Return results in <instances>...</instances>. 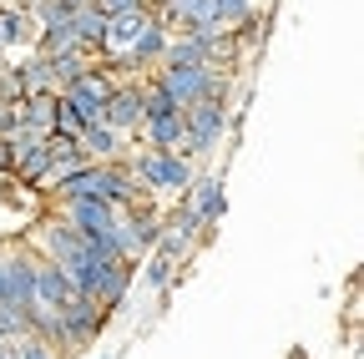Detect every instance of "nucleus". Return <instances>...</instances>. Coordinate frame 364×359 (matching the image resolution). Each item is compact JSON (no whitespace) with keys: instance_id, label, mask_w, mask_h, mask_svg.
Returning a JSON list of instances; mask_svg holds the SVG:
<instances>
[{"instance_id":"f257e3e1","label":"nucleus","mask_w":364,"mask_h":359,"mask_svg":"<svg viewBox=\"0 0 364 359\" xmlns=\"http://www.w3.org/2000/svg\"><path fill=\"white\" fill-rule=\"evenodd\" d=\"M132 177H136V188L152 193V198H182L193 183V157H177V152H162V147H142V152H132L127 157Z\"/></svg>"},{"instance_id":"f03ea898","label":"nucleus","mask_w":364,"mask_h":359,"mask_svg":"<svg viewBox=\"0 0 364 359\" xmlns=\"http://www.w3.org/2000/svg\"><path fill=\"white\" fill-rule=\"evenodd\" d=\"M31 248L41 253V258H51L56 268H61V274L76 284V274H81V268H86V258H91V243L76 233V228H66V223L51 213V218H41L36 223V228H31Z\"/></svg>"},{"instance_id":"7ed1b4c3","label":"nucleus","mask_w":364,"mask_h":359,"mask_svg":"<svg viewBox=\"0 0 364 359\" xmlns=\"http://www.w3.org/2000/svg\"><path fill=\"white\" fill-rule=\"evenodd\" d=\"M152 81L162 86L177 107H193V102H208V97H223L228 92V76L218 66H167V61H157Z\"/></svg>"},{"instance_id":"20e7f679","label":"nucleus","mask_w":364,"mask_h":359,"mask_svg":"<svg viewBox=\"0 0 364 359\" xmlns=\"http://www.w3.org/2000/svg\"><path fill=\"white\" fill-rule=\"evenodd\" d=\"M228 132V107L223 97H208V102H193L182 107V147L177 157H208Z\"/></svg>"},{"instance_id":"39448f33","label":"nucleus","mask_w":364,"mask_h":359,"mask_svg":"<svg viewBox=\"0 0 364 359\" xmlns=\"http://www.w3.org/2000/svg\"><path fill=\"white\" fill-rule=\"evenodd\" d=\"M102 324H107V309H102L97 299H86V294H71V299L56 309V349L81 354L91 339L102 334Z\"/></svg>"},{"instance_id":"423d86ee","label":"nucleus","mask_w":364,"mask_h":359,"mask_svg":"<svg viewBox=\"0 0 364 359\" xmlns=\"http://www.w3.org/2000/svg\"><path fill=\"white\" fill-rule=\"evenodd\" d=\"M117 213H122V208H112L107 198H56V218L66 223V228H76L81 238H91V243L112 238Z\"/></svg>"},{"instance_id":"0eeeda50","label":"nucleus","mask_w":364,"mask_h":359,"mask_svg":"<svg viewBox=\"0 0 364 359\" xmlns=\"http://www.w3.org/2000/svg\"><path fill=\"white\" fill-rule=\"evenodd\" d=\"M31 268H36L31 248H21V243L0 248V304H16V309L31 304Z\"/></svg>"},{"instance_id":"6e6552de","label":"nucleus","mask_w":364,"mask_h":359,"mask_svg":"<svg viewBox=\"0 0 364 359\" xmlns=\"http://www.w3.org/2000/svg\"><path fill=\"white\" fill-rule=\"evenodd\" d=\"M142 112H147V107H142V86H136V81H117L112 97H107V107H102V122L127 137V132L142 127Z\"/></svg>"},{"instance_id":"1a4fd4ad","label":"nucleus","mask_w":364,"mask_h":359,"mask_svg":"<svg viewBox=\"0 0 364 359\" xmlns=\"http://www.w3.org/2000/svg\"><path fill=\"white\" fill-rule=\"evenodd\" d=\"M76 294V284L61 274V268L51 258H41L36 253V268H31V304H46V309H61L66 299Z\"/></svg>"},{"instance_id":"9d476101","label":"nucleus","mask_w":364,"mask_h":359,"mask_svg":"<svg viewBox=\"0 0 364 359\" xmlns=\"http://www.w3.org/2000/svg\"><path fill=\"white\" fill-rule=\"evenodd\" d=\"M136 132H142V142H147V147L177 152V147H182V107H167V112H147Z\"/></svg>"},{"instance_id":"9b49d317","label":"nucleus","mask_w":364,"mask_h":359,"mask_svg":"<svg viewBox=\"0 0 364 359\" xmlns=\"http://www.w3.org/2000/svg\"><path fill=\"white\" fill-rule=\"evenodd\" d=\"M182 203L193 208V218L203 223V228H208V223H218V218H223V208H228V198H223V183H218V177H193L188 193H182Z\"/></svg>"},{"instance_id":"f8f14e48","label":"nucleus","mask_w":364,"mask_h":359,"mask_svg":"<svg viewBox=\"0 0 364 359\" xmlns=\"http://www.w3.org/2000/svg\"><path fill=\"white\" fill-rule=\"evenodd\" d=\"M36 36H41V26H36V16L26 11V6H0V46H21V51H36Z\"/></svg>"},{"instance_id":"ddd939ff","label":"nucleus","mask_w":364,"mask_h":359,"mask_svg":"<svg viewBox=\"0 0 364 359\" xmlns=\"http://www.w3.org/2000/svg\"><path fill=\"white\" fill-rule=\"evenodd\" d=\"M11 76H16V97H46V92H56L51 61H46L41 51H31L21 66H11Z\"/></svg>"},{"instance_id":"4468645a","label":"nucleus","mask_w":364,"mask_h":359,"mask_svg":"<svg viewBox=\"0 0 364 359\" xmlns=\"http://www.w3.org/2000/svg\"><path fill=\"white\" fill-rule=\"evenodd\" d=\"M81 152H86V162H112V157H122V132H112L107 122H91V127H81Z\"/></svg>"},{"instance_id":"2eb2a0df","label":"nucleus","mask_w":364,"mask_h":359,"mask_svg":"<svg viewBox=\"0 0 364 359\" xmlns=\"http://www.w3.org/2000/svg\"><path fill=\"white\" fill-rule=\"evenodd\" d=\"M71 31H76V41H81V46H91V51H97V46H102V36H107V16H102V11L86 0V6H76V11H71Z\"/></svg>"},{"instance_id":"dca6fc26","label":"nucleus","mask_w":364,"mask_h":359,"mask_svg":"<svg viewBox=\"0 0 364 359\" xmlns=\"http://www.w3.org/2000/svg\"><path fill=\"white\" fill-rule=\"evenodd\" d=\"M132 274H136L132 263H117L112 274H107V284L97 289V304H102L107 314H112V309H122V299H127V289H132Z\"/></svg>"},{"instance_id":"f3484780","label":"nucleus","mask_w":364,"mask_h":359,"mask_svg":"<svg viewBox=\"0 0 364 359\" xmlns=\"http://www.w3.org/2000/svg\"><path fill=\"white\" fill-rule=\"evenodd\" d=\"M208 16H213V26H223V31L248 26V16H253V0H208Z\"/></svg>"},{"instance_id":"a211bd4d","label":"nucleus","mask_w":364,"mask_h":359,"mask_svg":"<svg viewBox=\"0 0 364 359\" xmlns=\"http://www.w3.org/2000/svg\"><path fill=\"white\" fill-rule=\"evenodd\" d=\"M11 349H16V359H56V344L51 339H41V334H16L11 339Z\"/></svg>"},{"instance_id":"6ab92c4d","label":"nucleus","mask_w":364,"mask_h":359,"mask_svg":"<svg viewBox=\"0 0 364 359\" xmlns=\"http://www.w3.org/2000/svg\"><path fill=\"white\" fill-rule=\"evenodd\" d=\"M147 284H152V289H167V284H172V263H167V258H157V253L147 258Z\"/></svg>"},{"instance_id":"aec40b11","label":"nucleus","mask_w":364,"mask_h":359,"mask_svg":"<svg viewBox=\"0 0 364 359\" xmlns=\"http://www.w3.org/2000/svg\"><path fill=\"white\" fill-rule=\"evenodd\" d=\"M91 6H97V11L112 21V16H127V11H142L147 0H91Z\"/></svg>"},{"instance_id":"412c9836","label":"nucleus","mask_w":364,"mask_h":359,"mask_svg":"<svg viewBox=\"0 0 364 359\" xmlns=\"http://www.w3.org/2000/svg\"><path fill=\"white\" fill-rule=\"evenodd\" d=\"M0 172H16V152H11L6 137H0Z\"/></svg>"},{"instance_id":"4be33fe9","label":"nucleus","mask_w":364,"mask_h":359,"mask_svg":"<svg viewBox=\"0 0 364 359\" xmlns=\"http://www.w3.org/2000/svg\"><path fill=\"white\" fill-rule=\"evenodd\" d=\"M0 359H16V349H11V339H0Z\"/></svg>"},{"instance_id":"5701e85b","label":"nucleus","mask_w":364,"mask_h":359,"mask_svg":"<svg viewBox=\"0 0 364 359\" xmlns=\"http://www.w3.org/2000/svg\"><path fill=\"white\" fill-rule=\"evenodd\" d=\"M0 6H11V0H0Z\"/></svg>"},{"instance_id":"b1692460","label":"nucleus","mask_w":364,"mask_h":359,"mask_svg":"<svg viewBox=\"0 0 364 359\" xmlns=\"http://www.w3.org/2000/svg\"><path fill=\"white\" fill-rule=\"evenodd\" d=\"M0 51H6V46H0Z\"/></svg>"}]
</instances>
